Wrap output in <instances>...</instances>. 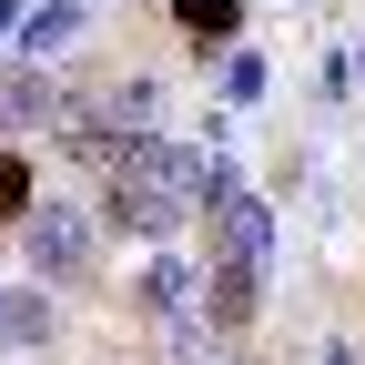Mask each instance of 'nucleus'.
<instances>
[{
	"instance_id": "obj_3",
	"label": "nucleus",
	"mask_w": 365,
	"mask_h": 365,
	"mask_svg": "<svg viewBox=\"0 0 365 365\" xmlns=\"http://www.w3.org/2000/svg\"><path fill=\"white\" fill-rule=\"evenodd\" d=\"M213 244H223V264H264V254H274V213H264L254 193H223V203H213Z\"/></svg>"
},
{
	"instance_id": "obj_4",
	"label": "nucleus",
	"mask_w": 365,
	"mask_h": 365,
	"mask_svg": "<svg viewBox=\"0 0 365 365\" xmlns=\"http://www.w3.org/2000/svg\"><path fill=\"white\" fill-rule=\"evenodd\" d=\"M71 41H81V11H71V0H41V11H21V61H31V71H41V61H61Z\"/></svg>"
},
{
	"instance_id": "obj_10",
	"label": "nucleus",
	"mask_w": 365,
	"mask_h": 365,
	"mask_svg": "<svg viewBox=\"0 0 365 365\" xmlns=\"http://www.w3.org/2000/svg\"><path fill=\"white\" fill-rule=\"evenodd\" d=\"M223 81H234V102H254V91H264V61H254V51H234V61H223Z\"/></svg>"
},
{
	"instance_id": "obj_2",
	"label": "nucleus",
	"mask_w": 365,
	"mask_h": 365,
	"mask_svg": "<svg viewBox=\"0 0 365 365\" xmlns=\"http://www.w3.org/2000/svg\"><path fill=\"white\" fill-rule=\"evenodd\" d=\"M21 254H31V274H51V284H81L102 244H91V213H81V203H31Z\"/></svg>"
},
{
	"instance_id": "obj_5",
	"label": "nucleus",
	"mask_w": 365,
	"mask_h": 365,
	"mask_svg": "<svg viewBox=\"0 0 365 365\" xmlns=\"http://www.w3.org/2000/svg\"><path fill=\"white\" fill-rule=\"evenodd\" d=\"M203 304H213V325H254V304H264V264H213Z\"/></svg>"
},
{
	"instance_id": "obj_7",
	"label": "nucleus",
	"mask_w": 365,
	"mask_h": 365,
	"mask_svg": "<svg viewBox=\"0 0 365 365\" xmlns=\"http://www.w3.org/2000/svg\"><path fill=\"white\" fill-rule=\"evenodd\" d=\"M41 335H51V304L21 294V284H0V345H41Z\"/></svg>"
},
{
	"instance_id": "obj_1",
	"label": "nucleus",
	"mask_w": 365,
	"mask_h": 365,
	"mask_svg": "<svg viewBox=\"0 0 365 365\" xmlns=\"http://www.w3.org/2000/svg\"><path fill=\"white\" fill-rule=\"evenodd\" d=\"M213 203V153L173 143V132H143V143L112 153V203L102 223H122V234H173V223H193Z\"/></svg>"
},
{
	"instance_id": "obj_8",
	"label": "nucleus",
	"mask_w": 365,
	"mask_h": 365,
	"mask_svg": "<svg viewBox=\"0 0 365 365\" xmlns=\"http://www.w3.org/2000/svg\"><path fill=\"white\" fill-rule=\"evenodd\" d=\"M173 11H182V31H193V41H234V0H173Z\"/></svg>"
},
{
	"instance_id": "obj_9",
	"label": "nucleus",
	"mask_w": 365,
	"mask_h": 365,
	"mask_svg": "<svg viewBox=\"0 0 365 365\" xmlns=\"http://www.w3.org/2000/svg\"><path fill=\"white\" fill-rule=\"evenodd\" d=\"M0 223H31V163L0 153Z\"/></svg>"
},
{
	"instance_id": "obj_6",
	"label": "nucleus",
	"mask_w": 365,
	"mask_h": 365,
	"mask_svg": "<svg viewBox=\"0 0 365 365\" xmlns=\"http://www.w3.org/2000/svg\"><path fill=\"white\" fill-rule=\"evenodd\" d=\"M193 294H203V284H193V264H182V254H163V264L143 274V304L163 314V325H182V314H193Z\"/></svg>"
}]
</instances>
